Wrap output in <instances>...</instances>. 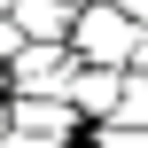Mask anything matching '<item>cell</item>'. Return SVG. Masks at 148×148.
<instances>
[{
	"label": "cell",
	"mask_w": 148,
	"mask_h": 148,
	"mask_svg": "<svg viewBox=\"0 0 148 148\" xmlns=\"http://www.w3.org/2000/svg\"><path fill=\"white\" fill-rule=\"evenodd\" d=\"M70 31H78V47L70 55H86L94 70H125V62H140V23L125 16V8H109V0H94V8H78L70 16Z\"/></svg>",
	"instance_id": "1"
},
{
	"label": "cell",
	"mask_w": 148,
	"mask_h": 148,
	"mask_svg": "<svg viewBox=\"0 0 148 148\" xmlns=\"http://www.w3.org/2000/svg\"><path fill=\"white\" fill-rule=\"evenodd\" d=\"M70 78H78V55L55 39V47H23L16 55V86H23V101H47V94H70Z\"/></svg>",
	"instance_id": "2"
},
{
	"label": "cell",
	"mask_w": 148,
	"mask_h": 148,
	"mask_svg": "<svg viewBox=\"0 0 148 148\" xmlns=\"http://www.w3.org/2000/svg\"><path fill=\"white\" fill-rule=\"evenodd\" d=\"M8 23L23 31V47H55V31H70V8L62 0H16Z\"/></svg>",
	"instance_id": "3"
},
{
	"label": "cell",
	"mask_w": 148,
	"mask_h": 148,
	"mask_svg": "<svg viewBox=\"0 0 148 148\" xmlns=\"http://www.w3.org/2000/svg\"><path fill=\"white\" fill-rule=\"evenodd\" d=\"M70 109H86V117H117V94H125V70H78L70 78Z\"/></svg>",
	"instance_id": "4"
},
{
	"label": "cell",
	"mask_w": 148,
	"mask_h": 148,
	"mask_svg": "<svg viewBox=\"0 0 148 148\" xmlns=\"http://www.w3.org/2000/svg\"><path fill=\"white\" fill-rule=\"evenodd\" d=\"M8 125H23V133H39V140H70L78 109H70V101H62V109H55V101H16V109H8Z\"/></svg>",
	"instance_id": "5"
},
{
	"label": "cell",
	"mask_w": 148,
	"mask_h": 148,
	"mask_svg": "<svg viewBox=\"0 0 148 148\" xmlns=\"http://www.w3.org/2000/svg\"><path fill=\"white\" fill-rule=\"evenodd\" d=\"M148 125V78H125V94H117V125Z\"/></svg>",
	"instance_id": "6"
},
{
	"label": "cell",
	"mask_w": 148,
	"mask_h": 148,
	"mask_svg": "<svg viewBox=\"0 0 148 148\" xmlns=\"http://www.w3.org/2000/svg\"><path fill=\"white\" fill-rule=\"evenodd\" d=\"M101 148H148V133H125V125H109V133H101Z\"/></svg>",
	"instance_id": "7"
},
{
	"label": "cell",
	"mask_w": 148,
	"mask_h": 148,
	"mask_svg": "<svg viewBox=\"0 0 148 148\" xmlns=\"http://www.w3.org/2000/svg\"><path fill=\"white\" fill-rule=\"evenodd\" d=\"M109 8H125V16H133V23L148 31V0H109Z\"/></svg>",
	"instance_id": "8"
},
{
	"label": "cell",
	"mask_w": 148,
	"mask_h": 148,
	"mask_svg": "<svg viewBox=\"0 0 148 148\" xmlns=\"http://www.w3.org/2000/svg\"><path fill=\"white\" fill-rule=\"evenodd\" d=\"M0 86H8V70H0Z\"/></svg>",
	"instance_id": "9"
}]
</instances>
